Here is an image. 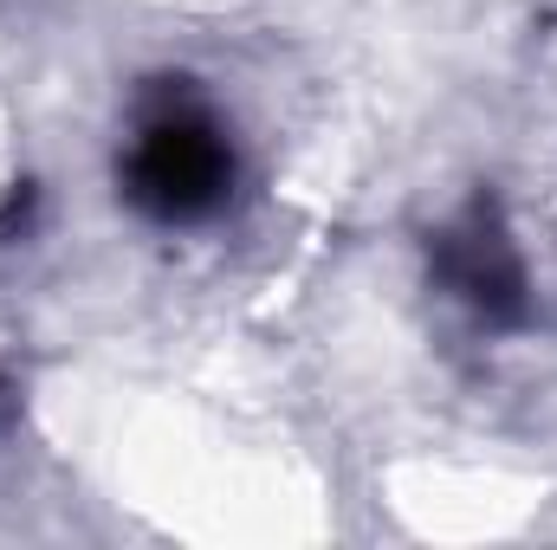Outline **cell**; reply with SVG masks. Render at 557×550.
I'll return each mask as SVG.
<instances>
[{"instance_id": "1", "label": "cell", "mask_w": 557, "mask_h": 550, "mask_svg": "<svg viewBox=\"0 0 557 550\" xmlns=\"http://www.w3.org/2000/svg\"><path fill=\"white\" fill-rule=\"evenodd\" d=\"M227 188H234V149L201 104L162 98L156 111H143L131 149V195L156 221H201L227 201Z\"/></svg>"}, {"instance_id": "2", "label": "cell", "mask_w": 557, "mask_h": 550, "mask_svg": "<svg viewBox=\"0 0 557 550\" xmlns=\"http://www.w3.org/2000/svg\"><path fill=\"white\" fill-rule=\"evenodd\" d=\"M441 260H447V285H454L460 298H473L486 317H512V311H519L525 273H519V253H512V240H506L499 227H486V221L460 227Z\"/></svg>"}]
</instances>
